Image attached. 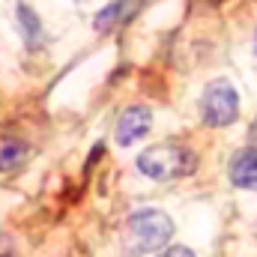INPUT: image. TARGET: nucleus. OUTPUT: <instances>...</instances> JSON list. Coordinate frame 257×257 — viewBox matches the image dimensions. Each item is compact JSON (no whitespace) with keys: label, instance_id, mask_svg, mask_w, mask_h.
Masks as SVG:
<instances>
[{"label":"nucleus","instance_id":"obj_1","mask_svg":"<svg viewBox=\"0 0 257 257\" xmlns=\"http://www.w3.org/2000/svg\"><path fill=\"white\" fill-rule=\"evenodd\" d=\"M194 168H197V156L189 147H177V144H159L138 156V171L156 183H171V180L189 177Z\"/></svg>","mask_w":257,"mask_h":257},{"label":"nucleus","instance_id":"obj_2","mask_svg":"<svg viewBox=\"0 0 257 257\" xmlns=\"http://www.w3.org/2000/svg\"><path fill=\"white\" fill-rule=\"evenodd\" d=\"M128 227V251L132 254H153L168 245L174 236V221L162 209H138L126 221Z\"/></svg>","mask_w":257,"mask_h":257},{"label":"nucleus","instance_id":"obj_3","mask_svg":"<svg viewBox=\"0 0 257 257\" xmlns=\"http://www.w3.org/2000/svg\"><path fill=\"white\" fill-rule=\"evenodd\" d=\"M200 117L212 128H224L230 123H236V117H239V93H236V87L230 81H224V78L206 84L203 99H200Z\"/></svg>","mask_w":257,"mask_h":257},{"label":"nucleus","instance_id":"obj_4","mask_svg":"<svg viewBox=\"0 0 257 257\" xmlns=\"http://www.w3.org/2000/svg\"><path fill=\"white\" fill-rule=\"evenodd\" d=\"M153 126V111L144 108V105H132L120 114L117 126H114V141L120 147H132L138 144L141 138H147V132Z\"/></svg>","mask_w":257,"mask_h":257},{"label":"nucleus","instance_id":"obj_5","mask_svg":"<svg viewBox=\"0 0 257 257\" xmlns=\"http://www.w3.org/2000/svg\"><path fill=\"white\" fill-rule=\"evenodd\" d=\"M227 177L236 189H248L257 192V150L254 147H242L239 153H233L230 165H227Z\"/></svg>","mask_w":257,"mask_h":257},{"label":"nucleus","instance_id":"obj_6","mask_svg":"<svg viewBox=\"0 0 257 257\" xmlns=\"http://www.w3.org/2000/svg\"><path fill=\"white\" fill-rule=\"evenodd\" d=\"M132 9H135V3H128V0H114V3H108L102 12H96L93 27H96L99 33H111V30H117L128 15H132Z\"/></svg>","mask_w":257,"mask_h":257},{"label":"nucleus","instance_id":"obj_7","mask_svg":"<svg viewBox=\"0 0 257 257\" xmlns=\"http://www.w3.org/2000/svg\"><path fill=\"white\" fill-rule=\"evenodd\" d=\"M18 24H21V33H24V39H27V45L30 48H39L42 42H45V30H42V21H39V15L27 6V3H18Z\"/></svg>","mask_w":257,"mask_h":257},{"label":"nucleus","instance_id":"obj_8","mask_svg":"<svg viewBox=\"0 0 257 257\" xmlns=\"http://www.w3.org/2000/svg\"><path fill=\"white\" fill-rule=\"evenodd\" d=\"M24 159H27V144H21V141H15V138H3V141H0V171H3V174L21 168Z\"/></svg>","mask_w":257,"mask_h":257},{"label":"nucleus","instance_id":"obj_9","mask_svg":"<svg viewBox=\"0 0 257 257\" xmlns=\"http://www.w3.org/2000/svg\"><path fill=\"white\" fill-rule=\"evenodd\" d=\"M156 257H194V251L189 245H171V248H165L162 254H156Z\"/></svg>","mask_w":257,"mask_h":257},{"label":"nucleus","instance_id":"obj_10","mask_svg":"<svg viewBox=\"0 0 257 257\" xmlns=\"http://www.w3.org/2000/svg\"><path fill=\"white\" fill-rule=\"evenodd\" d=\"M254 51H257V39H254Z\"/></svg>","mask_w":257,"mask_h":257},{"label":"nucleus","instance_id":"obj_11","mask_svg":"<svg viewBox=\"0 0 257 257\" xmlns=\"http://www.w3.org/2000/svg\"><path fill=\"white\" fill-rule=\"evenodd\" d=\"M78 3H84V0H78Z\"/></svg>","mask_w":257,"mask_h":257}]
</instances>
